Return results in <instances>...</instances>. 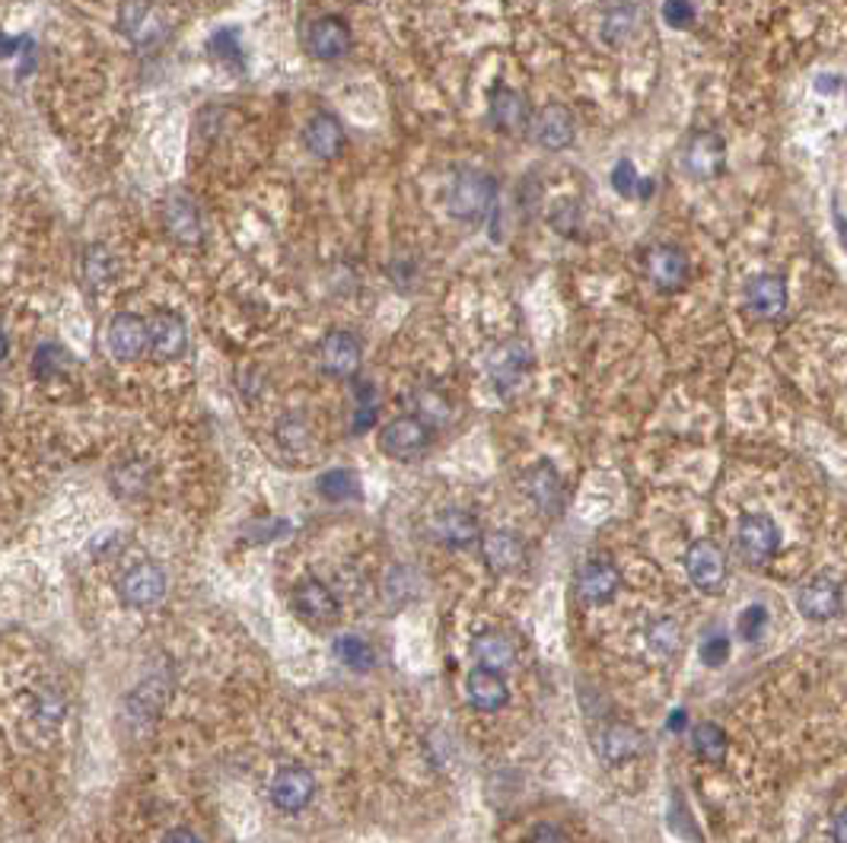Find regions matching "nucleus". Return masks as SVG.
<instances>
[{"label":"nucleus","mask_w":847,"mask_h":843,"mask_svg":"<svg viewBox=\"0 0 847 843\" xmlns=\"http://www.w3.org/2000/svg\"><path fill=\"white\" fill-rule=\"evenodd\" d=\"M529 843H570V841H567V834H564L557 824H552V821H542V824H536V828H532V838H529Z\"/></svg>","instance_id":"nucleus-48"},{"label":"nucleus","mask_w":847,"mask_h":843,"mask_svg":"<svg viewBox=\"0 0 847 843\" xmlns=\"http://www.w3.org/2000/svg\"><path fill=\"white\" fill-rule=\"evenodd\" d=\"M208 55L211 61L223 68L226 74H246V48L239 41V29L230 26V29H217L211 41H208Z\"/></svg>","instance_id":"nucleus-30"},{"label":"nucleus","mask_w":847,"mask_h":843,"mask_svg":"<svg viewBox=\"0 0 847 843\" xmlns=\"http://www.w3.org/2000/svg\"><path fill=\"white\" fill-rule=\"evenodd\" d=\"M64 697L58 694L55 688H45L38 691L36 703H33V716H36L42 726H58L64 720Z\"/></svg>","instance_id":"nucleus-43"},{"label":"nucleus","mask_w":847,"mask_h":843,"mask_svg":"<svg viewBox=\"0 0 847 843\" xmlns=\"http://www.w3.org/2000/svg\"><path fill=\"white\" fill-rule=\"evenodd\" d=\"M160 843H204L191 828H173V831H166L163 834V841Z\"/></svg>","instance_id":"nucleus-49"},{"label":"nucleus","mask_w":847,"mask_h":843,"mask_svg":"<svg viewBox=\"0 0 847 843\" xmlns=\"http://www.w3.org/2000/svg\"><path fill=\"white\" fill-rule=\"evenodd\" d=\"M332 653L334 660L341 662L344 668H351V672H369V668L376 665L373 646H369L364 637H357V633H341V637H334Z\"/></svg>","instance_id":"nucleus-32"},{"label":"nucleus","mask_w":847,"mask_h":843,"mask_svg":"<svg viewBox=\"0 0 847 843\" xmlns=\"http://www.w3.org/2000/svg\"><path fill=\"white\" fill-rule=\"evenodd\" d=\"M742 296H745V309L755 319H765V322L784 316V309H787V284H784L780 274H755V277H749Z\"/></svg>","instance_id":"nucleus-26"},{"label":"nucleus","mask_w":847,"mask_h":843,"mask_svg":"<svg viewBox=\"0 0 847 843\" xmlns=\"http://www.w3.org/2000/svg\"><path fill=\"white\" fill-rule=\"evenodd\" d=\"M768 624H772V612H768L765 605L752 602V605H745V608L739 612L737 637L742 643H758V640L768 633Z\"/></svg>","instance_id":"nucleus-38"},{"label":"nucleus","mask_w":847,"mask_h":843,"mask_svg":"<svg viewBox=\"0 0 847 843\" xmlns=\"http://www.w3.org/2000/svg\"><path fill=\"white\" fill-rule=\"evenodd\" d=\"M106 344L118 364H134L150 351V322L138 312H118L106 329Z\"/></svg>","instance_id":"nucleus-12"},{"label":"nucleus","mask_w":847,"mask_h":843,"mask_svg":"<svg viewBox=\"0 0 847 843\" xmlns=\"http://www.w3.org/2000/svg\"><path fill=\"white\" fill-rule=\"evenodd\" d=\"M431 442H434V427L417 414H402L379 430L376 446L392 462H417L431 449Z\"/></svg>","instance_id":"nucleus-3"},{"label":"nucleus","mask_w":847,"mask_h":843,"mask_svg":"<svg viewBox=\"0 0 847 843\" xmlns=\"http://www.w3.org/2000/svg\"><path fill=\"white\" fill-rule=\"evenodd\" d=\"M685 726H689V716H685V710H675V713L669 716V729H672V733H682Z\"/></svg>","instance_id":"nucleus-53"},{"label":"nucleus","mask_w":847,"mask_h":843,"mask_svg":"<svg viewBox=\"0 0 847 843\" xmlns=\"http://www.w3.org/2000/svg\"><path fill=\"white\" fill-rule=\"evenodd\" d=\"M838 86H842V80H838V76H832V74H822L819 80H815V90H819V93H825V96H832Z\"/></svg>","instance_id":"nucleus-51"},{"label":"nucleus","mask_w":847,"mask_h":843,"mask_svg":"<svg viewBox=\"0 0 847 843\" xmlns=\"http://www.w3.org/2000/svg\"><path fill=\"white\" fill-rule=\"evenodd\" d=\"M727 748H730V738H727V733H724L717 723H698V726L692 729V751L698 755L701 761H707V764H724Z\"/></svg>","instance_id":"nucleus-33"},{"label":"nucleus","mask_w":847,"mask_h":843,"mask_svg":"<svg viewBox=\"0 0 847 843\" xmlns=\"http://www.w3.org/2000/svg\"><path fill=\"white\" fill-rule=\"evenodd\" d=\"M313 796H316V776L306 768H296V764L281 768L271 780V803L287 815L303 811L313 803Z\"/></svg>","instance_id":"nucleus-22"},{"label":"nucleus","mask_w":847,"mask_h":843,"mask_svg":"<svg viewBox=\"0 0 847 843\" xmlns=\"http://www.w3.org/2000/svg\"><path fill=\"white\" fill-rule=\"evenodd\" d=\"M622 589V573L612 557H590L577 570V595L587 605H609Z\"/></svg>","instance_id":"nucleus-17"},{"label":"nucleus","mask_w":847,"mask_h":843,"mask_svg":"<svg viewBox=\"0 0 847 843\" xmlns=\"http://www.w3.org/2000/svg\"><path fill=\"white\" fill-rule=\"evenodd\" d=\"M501 185L491 173L466 166L459 169L446 188V214L459 223H487L497 211Z\"/></svg>","instance_id":"nucleus-1"},{"label":"nucleus","mask_w":847,"mask_h":843,"mask_svg":"<svg viewBox=\"0 0 847 843\" xmlns=\"http://www.w3.org/2000/svg\"><path fill=\"white\" fill-rule=\"evenodd\" d=\"M150 322V354L160 364H173L188 351V329L176 309H156Z\"/></svg>","instance_id":"nucleus-18"},{"label":"nucleus","mask_w":847,"mask_h":843,"mask_svg":"<svg viewBox=\"0 0 847 843\" xmlns=\"http://www.w3.org/2000/svg\"><path fill=\"white\" fill-rule=\"evenodd\" d=\"M83 281H86L90 290L106 287L111 281V256L106 246H90L83 252Z\"/></svg>","instance_id":"nucleus-39"},{"label":"nucleus","mask_w":847,"mask_h":843,"mask_svg":"<svg viewBox=\"0 0 847 843\" xmlns=\"http://www.w3.org/2000/svg\"><path fill=\"white\" fill-rule=\"evenodd\" d=\"M669 828H672L682 841L701 843V831H698V824H695V815L689 811V806H685L679 796H672V806H669Z\"/></svg>","instance_id":"nucleus-45"},{"label":"nucleus","mask_w":847,"mask_h":843,"mask_svg":"<svg viewBox=\"0 0 847 843\" xmlns=\"http://www.w3.org/2000/svg\"><path fill=\"white\" fill-rule=\"evenodd\" d=\"M592 748L602 764H627L644 751V733L627 723H609L596 733Z\"/></svg>","instance_id":"nucleus-25"},{"label":"nucleus","mask_w":847,"mask_h":843,"mask_svg":"<svg viewBox=\"0 0 847 843\" xmlns=\"http://www.w3.org/2000/svg\"><path fill=\"white\" fill-rule=\"evenodd\" d=\"M780 548V529L772 515L765 513H749L739 519L737 525V550L739 557L749 567H762L768 563Z\"/></svg>","instance_id":"nucleus-5"},{"label":"nucleus","mask_w":847,"mask_h":843,"mask_svg":"<svg viewBox=\"0 0 847 843\" xmlns=\"http://www.w3.org/2000/svg\"><path fill=\"white\" fill-rule=\"evenodd\" d=\"M832 217H835L838 239H842V246H845V252H847V217H842V211H838V207H832Z\"/></svg>","instance_id":"nucleus-52"},{"label":"nucleus","mask_w":847,"mask_h":843,"mask_svg":"<svg viewBox=\"0 0 847 843\" xmlns=\"http://www.w3.org/2000/svg\"><path fill=\"white\" fill-rule=\"evenodd\" d=\"M118 598L128 605V608H153V605H160L163 602V595H166V573H163V567L160 563H134L131 570H125L121 577H118Z\"/></svg>","instance_id":"nucleus-11"},{"label":"nucleus","mask_w":847,"mask_h":843,"mask_svg":"<svg viewBox=\"0 0 847 843\" xmlns=\"http://www.w3.org/2000/svg\"><path fill=\"white\" fill-rule=\"evenodd\" d=\"M472 656L479 662L481 668H491V672H510L516 665V646L514 640L501 630H484L472 640Z\"/></svg>","instance_id":"nucleus-28"},{"label":"nucleus","mask_w":847,"mask_h":843,"mask_svg":"<svg viewBox=\"0 0 847 843\" xmlns=\"http://www.w3.org/2000/svg\"><path fill=\"white\" fill-rule=\"evenodd\" d=\"M727 166V141L717 131H695L682 147V169L685 176L707 182L717 179Z\"/></svg>","instance_id":"nucleus-9"},{"label":"nucleus","mask_w":847,"mask_h":843,"mask_svg":"<svg viewBox=\"0 0 847 843\" xmlns=\"http://www.w3.org/2000/svg\"><path fill=\"white\" fill-rule=\"evenodd\" d=\"M481 560L491 573L507 577L522 570L526 563V542L514 529H494L481 538Z\"/></svg>","instance_id":"nucleus-20"},{"label":"nucleus","mask_w":847,"mask_h":843,"mask_svg":"<svg viewBox=\"0 0 847 843\" xmlns=\"http://www.w3.org/2000/svg\"><path fill=\"white\" fill-rule=\"evenodd\" d=\"M609 179H612V188H615L622 198H640V201H647V198L654 194V182L644 179L631 159H619Z\"/></svg>","instance_id":"nucleus-36"},{"label":"nucleus","mask_w":847,"mask_h":843,"mask_svg":"<svg viewBox=\"0 0 847 843\" xmlns=\"http://www.w3.org/2000/svg\"><path fill=\"white\" fill-rule=\"evenodd\" d=\"M532 141L549 153H561L577 141V115L567 109L564 103H545L542 109L532 115L529 124Z\"/></svg>","instance_id":"nucleus-10"},{"label":"nucleus","mask_w":847,"mask_h":843,"mask_svg":"<svg viewBox=\"0 0 847 843\" xmlns=\"http://www.w3.org/2000/svg\"><path fill=\"white\" fill-rule=\"evenodd\" d=\"M351 48H354V36H351V26L341 16L329 13V16H319V20L309 23V29H306V51L316 61L332 64V61L348 58Z\"/></svg>","instance_id":"nucleus-14"},{"label":"nucleus","mask_w":847,"mask_h":843,"mask_svg":"<svg viewBox=\"0 0 847 843\" xmlns=\"http://www.w3.org/2000/svg\"><path fill=\"white\" fill-rule=\"evenodd\" d=\"M466 697H469V703L479 713H497V710H504L510 703V688H507L501 672H491V668L475 665L466 675Z\"/></svg>","instance_id":"nucleus-27"},{"label":"nucleus","mask_w":847,"mask_h":843,"mask_svg":"<svg viewBox=\"0 0 847 843\" xmlns=\"http://www.w3.org/2000/svg\"><path fill=\"white\" fill-rule=\"evenodd\" d=\"M316 364L332 379H354L361 372V364H364V344L354 331H329L316 347Z\"/></svg>","instance_id":"nucleus-4"},{"label":"nucleus","mask_w":847,"mask_h":843,"mask_svg":"<svg viewBox=\"0 0 847 843\" xmlns=\"http://www.w3.org/2000/svg\"><path fill=\"white\" fill-rule=\"evenodd\" d=\"M294 608L296 615L303 618V621L309 624V627H332L341 618V602H338V595H334L329 583H322V580H316V577H306V580H299L294 589Z\"/></svg>","instance_id":"nucleus-15"},{"label":"nucleus","mask_w":847,"mask_h":843,"mask_svg":"<svg viewBox=\"0 0 847 843\" xmlns=\"http://www.w3.org/2000/svg\"><path fill=\"white\" fill-rule=\"evenodd\" d=\"M414 407H417V417L427 420L431 427L449 420V404H446V399H443L437 389H417V392H414Z\"/></svg>","instance_id":"nucleus-41"},{"label":"nucleus","mask_w":847,"mask_h":843,"mask_svg":"<svg viewBox=\"0 0 847 843\" xmlns=\"http://www.w3.org/2000/svg\"><path fill=\"white\" fill-rule=\"evenodd\" d=\"M109 480L118 497H141L150 484V465H144V462H118L111 468Z\"/></svg>","instance_id":"nucleus-35"},{"label":"nucleus","mask_w":847,"mask_h":843,"mask_svg":"<svg viewBox=\"0 0 847 843\" xmlns=\"http://www.w3.org/2000/svg\"><path fill=\"white\" fill-rule=\"evenodd\" d=\"M68 367H71V357H68V351L61 344H55V341L38 344L36 354H33V376L36 379L48 382V379L61 376Z\"/></svg>","instance_id":"nucleus-37"},{"label":"nucleus","mask_w":847,"mask_h":843,"mask_svg":"<svg viewBox=\"0 0 847 843\" xmlns=\"http://www.w3.org/2000/svg\"><path fill=\"white\" fill-rule=\"evenodd\" d=\"M640 29V10L634 3H615L602 13V23H599V38L609 45V48H622L631 38L637 36Z\"/></svg>","instance_id":"nucleus-29"},{"label":"nucleus","mask_w":847,"mask_h":843,"mask_svg":"<svg viewBox=\"0 0 847 843\" xmlns=\"http://www.w3.org/2000/svg\"><path fill=\"white\" fill-rule=\"evenodd\" d=\"M487 121L497 134L516 138L522 131H529L532 124V106L526 99V93H519L507 83H497L487 96Z\"/></svg>","instance_id":"nucleus-8"},{"label":"nucleus","mask_w":847,"mask_h":843,"mask_svg":"<svg viewBox=\"0 0 847 843\" xmlns=\"http://www.w3.org/2000/svg\"><path fill=\"white\" fill-rule=\"evenodd\" d=\"M647 646L654 656L672 660L682 646V627L675 624V618H654L647 624Z\"/></svg>","instance_id":"nucleus-34"},{"label":"nucleus","mask_w":847,"mask_h":843,"mask_svg":"<svg viewBox=\"0 0 847 843\" xmlns=\"http://www.w3.org/2000/svg\"><path fill=\"white\" fill-rule=\"evenodd\" d=\"M832 843H847V806L832 818Z\"/></svg>","instance_id":"nucleus-50"},{"label":"nucleus","mask_w":847,"mask_h":843,"mask_svg":"<svg viewBox=\"0 0 847 843\" xmlns=\"http://www.w3.org/2000/svg\"><path fill=\"white\" fill-rule=\"evenodd\" d=\"M536 367V351L526 337H507L491 347L487 354V379L497 389V395H514L526 382V376Z\"/></svg>","instance_id":"nucleus-2"},{"label":"nucleus","mask_w":847,"mask_h":843,"mask_svg":"<svg viewBox=\"0 0 847 843\" xmlns=\"http://www.w3.org/2000/svg\"><path fill=\"white\" fill-rule=\"evenodd\" d=\"M303 147L316 159H338L341 150L348 147L344 124L332 111H313L309 121L303 124Z\"/></svg>","instance_id":"nucleus-23"},{"label":"nucleus","mask_w":847,"mask_h":843,"mask_svg":"<svg viewBox=\"0 0 847 843\" xmlns=\"http://www.w3.org/2000/svg\"><path fill=\"white\" fill-rule=\"evenodd\" d=\"M316 490L329 503H348V500L361 497V477L351 468H329L316 477Z\"/></svg>","instance_id":"nucleus-31"},{"label":"nucleus","mask_w":847,"mask_h":843,"mask_svg":"<svg viewBox=\"0 0 847 843\" xmlns=\"http://www.w3.org/2000/svg\"><path fill=\"white\" fill-rule=\"evenodd\" d=\"M685 573L692 580V586L701 589L704 595H717L720 589L727 586V554L720 545L714 542H692L685 550Z\"/></svg>","instance_id":"nucleus-7"},{"label":"nucleus","mask_w":847,"mask_h":843,"mask_svg":"<svg viewBox=\"0 0 847 843\" xmlns=\"http://www.w3.org/2000/svg\"><path fill=\"white\" fill-rule=\"evenodd\" d=\"M549 223H552V229L557 236H567V239L577 236V226L584 223L580 204L574 198H561L552 207V214H549Z\"/></svg>","instance_id":"nucleus-42"},{"label":"nucleus","mask_w":847,"mask_h":843,"mask_svg":"<svg viewBox=\"0 0 847 843\" xmlns=\"http://www.w3.org/2000/svg\"><path fill=\"white\" fill-rule=\"evenodd\" d=\"M376 414H379V395H376L373 382H361V385H357V404H354L351 430H354V434H367V430H373Z\"/></svg>","instance_id":"nucleus-40"},{"label":"nucleus","mask_w":847,"mask_h":843,"mask_svg":"<svg viewBox=\"0 0 847 843\" xmlns=\"http://www.w3.org/2000/svg\"><path fill=\"white\" fill-rule=\"evenodd\" d=\"M730 646H733V643H730V637H727L724 630L707 633L698 646L701 662H704L707 668H720V665H727V660H730Z\"/></svg>","instance_id":"nucleus-44"},{"label":"nucleus","mask_w":847,"mask_h":843,"mask_svg":"<svg viewBox=\"0 0 847 843\" xmlns=\"http://www.w3.org/2000/svg\"><path fill=\"white\" fill-rule=\"evenodd\" d=\"M163 226L179 246H198L204 239V217L188 191H173L163 201Z\"/></svg>","instance_id":"nucleus-16"},{"label":"nucleus","mask_w":847,"mask_h":843,"mask_svg":"<svg viewBox=\"0 0 847 843\" xmlns=\"http://www.w3.org/2000/svg\"><path fill=\"white\" fill-rule=\"evenodd\" d=\"M644 274L647 281L660 290V294H675L689 284V274H692V264H689V256L679 249V246H650L644 252Z\"/></svg>","instance_id":"nucleus-13"},{"label":"nucleus","mask_w":847,"mask_h":843,"mask_svg":"<svg viewBox=\"0 0 847 843\" xmlns=\"http://www.w3.org/2000/svg\"><path fill=\"white\" fill-rule=\"evenodd\" d=\"M797 608L807 621H832L842 612V586L828 573H815L797 592Z\"/></svg>","instance_id":"nucleus-21"},{"label":"nucleus","mask_w":847,"mask_h":843,"mask_svg":"<svg viewBox=\"0 0 847 843\" xmlns=\"http://www.w3.org/2000/svg\"><path fill=\"white\" fill-rule=\"evenodd\" d=\"M663 23L669 29H692L695 26V3L692 0H663Z\"/></svg>","instance_id":"nucleus-47"},{"label":"nucleus","mask_w":847,"mask_h":843,"mask_svg":"<svg viewBox=\"0 0 847 843\" xmlns=\"http://www.w3.org/2000/svg\"><path fill=\"white\" fill-rule=\"evenodd\" d=\"M278 440L281 446H287V449H306L309 446V424H306V417H299V414H287L281 424H278Z\"/></svg>","instance_id":"nucleus-46"},{"label":"nucleus","mask_w":847,"mask_h":843,"mask_svg":"<svg viewBox=\"0 0 847 843\" xmlns=\"http://www.w3.org/2000/svg\"><path fill=\"white\" fill-rule=\"evenodd\" d=\"M431 532L437 535L440 545L456 550L472 548V545H479L481 538H484L479 515L472 513V510H462V507L440 510V513L434 515V522H431Z\"/></svg>","instance_id":"nucleus-24"},{"label":"nucleus","mask_w":847,"mask_h":843,"mask_svg":"<svg viewBox=\"0 0 847 843\" xmlns=\"http://www.w3.org/2000/svg\"><path fill=\"white\" fill-rule=\"evenodd\" d=\"M522 494L542 515H557L564 507V477L557 475L552 462H536L522 475Z\"/></svg>","instance_id":"nucleus-19"},{"label":"nucleus","mask_w":847,"mask_h":843,"mask_svg":"<svg viewBox=\"0 0 847 843\" xmlns=\"http://www.w3.org/2000/svg\"><path fill=\"white\" fill-rule=\"evenodd\" d=\"M118 26H121L125 38L141 51L160 45L166 36V20H163L160 7L153 0H125L118 7Z\"/></svg>","instance_id":"nucleus-6"}]
</instances>
